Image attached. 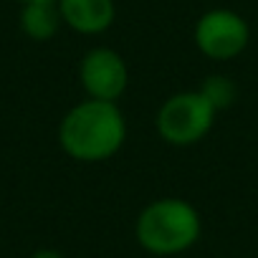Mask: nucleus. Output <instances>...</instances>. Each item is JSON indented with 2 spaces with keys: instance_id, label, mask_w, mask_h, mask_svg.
Segmentation results:
<instances>
[{
  "instance_id": "obj_3",
  "label": "nucleus",
  "mask_w": 258,
  "mask_h": 258,
  "mask_svg": "<svg viewBox=\"0 0 258 258\" xmlns=\"http://www.w3.org/2000/svg\"><path fill=\"white\" fill-rule=\"evenodd\" d=\"M215 106L198 91H177L162 101L155 126L157 135L175 147L198 145L215 124Z\"/></svg>"
},
{
  "instance_id": "obj_8",
  "label": "nucleus",
  "mask_w": 258,
  "mask_h": 258,
  "mask_svg": "<svg viewBox=\"0 0 258 258\" xmlns=\"http://www.w3.org/2000/svg\"><path fill=\"white\" fill-rule=\"evenodd\" d=\"M200 94L215 106V111H220V109H228L235 101V84L225 76H210V79L203 81Z\"/></svg>"
},
{
  "instance_id": "obj_9",
  "label": "nucleus",
  "mask_w": 258,
  "mask_h": 258,
  "mask_svg": "<svg viewBox=\"0 0 258 258\" xmlns=\"http://www.w3.org/2000/svg\"><path fill=\"white\" fill-rule=\"evenodd\" d=\"M31 258H63V253L56 250V248H41V250H36Z\"/></svg>"
},
{
  "instance_id": "obj_6",
  "label": "nucleus",
  "mask_w": 258,
  "mask_h": 258,
  "mask_svg": "<svg viewBox=\"0 0 258 258\" xmlns=\"http://www.w3.org/2000/svg\"><path fill=\"white\" fill-rule=\"evenodd\" d=\"M63 26L81 36H99L111 28L116 18L114 0H58Z\"/></svg>"
},
{
  "instance_id": "obj_2",
  "label": "nucleus",
  "mask_w": 258,
  "mask_h": 258,
  "mask_svg": "<svg viewBox=\"0 0 258 258\" xmlns=\"http://www.w3.org/2000/svg\"><path fill=\"white\" fill-rule=\"evenodd\" d=\"M203 223L192 203L182 198L152 200L137 218V243L152 255H177L192 248L200 238Z\"/></svg>"
},
{
  "instance_id": "obj_10",
  "label": "nucleus",
  "mask_w": 258,
  "mask_h": 258,
  "mask_svg": "<svg viewBox=\"0 0 258 258\" xmlns=\"http://www.w3.org/2000/svg\"><path fill=\"white\" fill-rule=\"evenodd\" d=\"M21 3L26 6V3H58V0H21Z\"/></svg>"
},
{
  "instance_id": "obj_1",
  "label": "nucleus",
  "mask_w": 258,
  "mask_h": 258,
  "mask_svg": "<svg viewBox=\"0 0 258 258\" xmlns=\"http://www.w3.org/2000/svg\"><path fill=\"white\" fill-rule=\"evenodd\" d=\"M126 140V121L116 101L84 99L71 106L58 124L61 150L76 162H104Z\"/></svg>"
},
{
  "instance_id": "obj_5",
  "label": "nucleus",
  "mask_w": 258,
  "mask_h": 258,
  "mask_svg": "<svg viewBox=\"0 0 258 258\" xmlns=\"http://www.w3.org/2000/svg\"><path fill=\"white\" fill-rule=\"evenodd\" d=\"M79 79L89 99L99 101H116L129 84V69L124 58L106 46H96L86 51L79 63Z\"/></svg>"
},
{
  "instance_id": "obj_7",
  "label": "nucleus",
  "mask_w": 258,
  "mask_h": 258,
  "mask_svg": "<svg viewBox=\"0 0 258 258\" xmlns=\"http://www.w3.org/2000/svg\"><path fill=\"white\" fill-rule=\"evenodd\" d=\"M61 26L58 3H26L21 8V31L31 41H51Z\"/></svg>"
},
{
  "instance_id": "obj_4",
  "label": "nucleus",
  "mask_w": 258,
  "mask_h": 258,
  "mask_svg": "<svg viewBox=\"0 0 258 258\" xmlns=\"http://www.w3.org/2000/svg\"><path fill=\"white\" fill-rule=\"evenodd\" d=\"M250 41V28L243 16L228 8H213L195 23V46L210 61L238 58Z\"/></svg>"
}]
</instances>
